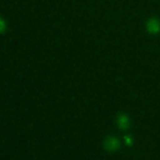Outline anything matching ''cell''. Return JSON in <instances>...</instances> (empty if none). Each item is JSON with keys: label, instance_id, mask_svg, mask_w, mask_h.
<instances>
[{"label": "cell", "instance_id": "6da1fadb", "mask_svg": "<svg viewBox=\"0 0 160 160\" xmlns=\"http://www.w3.org/2000/svg\"><path fill=\"white\" fill-rule=\"evenodd\" d=\"M103 146L107 152H110V153L115 152L120 148V142H119L118 138L111 135V136H108L105 138L104 142H103Z\"/></svg>", "mask_w": 160, "mask_h": 160}, {"label": "cell", "instance_id": "7a4b0ae2", "mask_svg": "<svg viewBox=\"0 0 160 160\" xmlns=\"http://www.w3.org/2000/svg\"><path fill=\"white\" fill-rule=\"evenodd\" d=\"M116 123H117L118 128L123 129V130L128 129L130 126V120H129L128 116L125 113H120L117 115Z\"/></svg>", "mask_w": 160, "mask_h": 160}, {"label": "cell", "instance_id": "3957f363", "mask_svg": "<svg viewBox=\"0 0 160 160\" xmlns=\"http://www.w3.org/2000/svg\"><path fill=\"white\" fill-rule=\"evenodd\" d=\"M125 141H126V143L128 145H132V142H133V140H132V137L128 135V136H125Z\"/></svg>", "mask_w": 160, "mask_h": 160}]
</instances>
